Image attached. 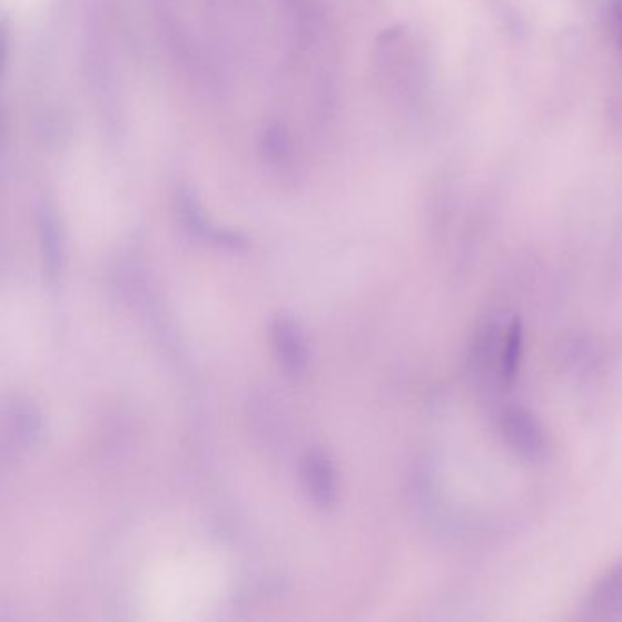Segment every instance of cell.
Wrapping results in <instances>:
<instances>
[{"label": "cell", "mask_w": 622, "mask_h": 622, "mask_svg": "<svg viewBox=\"0 0 622 622\" xmlns=\"http://www.w3.org/2000/svg\"><path fill=\"white\" fill-rule=\"evenodd\" d=\"M502 435L507 445L527 462H541L550 453V438L541 421L526 407H507L501 418Z\"/></svg>", "instance_id": "obj_1"}, {"label": "cell", "mask_w": 622, "mask_h": 622, "mask_svg": "<svg viewBox=\"0 0 622 622\" xmlns=\"http://www.w3.org/2000/svg\"><path fill=\"white\" fill-rule=\"evenodd\" d=\"M270 339L285 373L302 375L307 365V344L299 325L289 316H276L270 324Z\"/></svg>", "instance_id": "obj_2"}, {"label": "cell", "mask_w": 622, "mask_h": 622, "mask_svg": "<svg viewBox=\"0 0 622 622\" xmlns=\"http://www.w3.org/2000/svg\"><path fill=\"white\" fill-rule=\"evenodd\" d=\"M302 478L310 501L318 507H330L336 501V473L333 461L322 450H310L302 462Z\"/></svg>", "instance_id": "obj_3"}, {"label": "cell", "mask_w": 622, "mask_h": 622, "mask_svg": "<svg viewBox=\"0 0 622 622\" xmlns=\"http://www.w3.org/2000/svg\"><path fill=\"white\" fill-rule=\"evenodd\" d=\"M522 356H524V327L521 319L515 318L501 334L496 371L502 384L512 385L515 382L521 371Z\"/></svg>", "instance_id": "obj_4"}, {"label": "cell", "mask_w": 622, "mask_h": 622, "mask_svg": "<svg viewBox=\"0 0 622 622\" xmlns=\"http://www.w3.org/2000/svg\"><path fill=\"white\" fill-rule=\"evenodd\" d=\"M622 608V562L612 567L593 588L590 610L599 613L619 612Z\"/></svg>", "instance_id": "obj_5"}, {"label": "cell", "mask_w": 622, "mask_h": 622, "mask_svg": "<svg viewBox=\"0 0 622 622\" xmlns=\"http://www.w3.org/2000/svg\"><path fill=\"white\" fill-rule=\"evenodd\" d=\"M41 241L42 253H45L46 267L51 274L57 273V268L61 267V233L57 225L56 214L50 208H45L41 214Z\"/></svg>", "instance_id": "obj_6"}, {"label": "cell", "mask_w": 622, "mask_h": 622, "mask_svg": "<svg viewBox=\"0 0 622 622\" xmlns=\"http://www.w3.org/2000/svg\"><path fill=\"white\" fill-rule=\"evenodd\" d=\"M612 21L619 48H622V0H612Z\"/></svg>", "instance_id": "obj_7"}]
</instances>
